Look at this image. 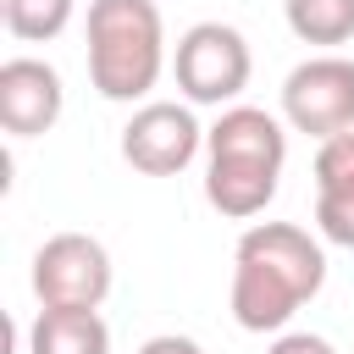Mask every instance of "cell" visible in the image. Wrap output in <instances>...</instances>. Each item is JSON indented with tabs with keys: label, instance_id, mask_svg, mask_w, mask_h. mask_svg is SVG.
<instances>
[{
	"label": "cell",
	"instance_id": "cell-1",
	"mask_svg": "<svg viewBox=\"0 0 354 354\" xmlns=\"http://www.w3.org/2000/svg\"><path fill=\"white\" fill-rule=\"evenodd\" d=\"M326 288V249L293 221H254L232 249V321L282 332Z\"/></svg>",
	"mask_w": 354,
	"mask_h": 354
},
{
	"label": "cell",
	"instance_id": "cell-2",
	"mask_svg": "<svg viewBox=\"0 0 354 354\" xmlns=\"http://www.w3.org/2000/svg\"><path fill=\"white\" fill-rule=\"evenodd\" d=\"M288 133L260 105H227L205 127V199L227 221H249L277 199Z\"/></svg>",
	"mask_w": 354,
	"mask_h": 354
},
{
	"label": "cell",
	"instance_id": "cell-3",
	"mask_svg": "<svg viewBox=\"0 0 354 354\" xmlns=\"http://www.w3.org/2000/svg\"><path fill=\"white\" fill-rule=\"evenodd\" d=\"M166 72V17L155 0H88V83L133 105Z\"/></svg>",
	"mask_w": 354,
	"mask_h": 354
},
{
	"label": "cell",
	"instance_id": "cell-4",
	"mask_svg": "<svg viewBox=\"0 0 354 354\" xmlns=\"http://www.w3.org/2000/svg\"><path fill=\"white\" fill-rule=\"evenodd\" d=\"M171 72L188 105H232L249 88L254 55L232 22H194L171 50Z\"/></svg>",
	"mask_w": 354,
	"mask_h": 354
},
{
	"label": "cell",
	"instance_id": "cell-5",
	"mask_svg": "<svg viewBox=\"0 0 354 354\" xmlns=\"http://www.w3.org/2000/svg\"><path fill=\"white\" fill-rule=\"evenodd\" d=\"M33 293L39 304L61 310H100L111 293V254L88 232H55L33 254Z\"/></svg>",
	"mask_w": 354,
	"mask_h": 354
},
{
	"label": "cell",
	"instance_id": "cell-6",
	"mask_svg": "<svg viewBox=\"0 0 354 354\" xmlns=\"http://www.w3.org/2000/svg\"><path fill=\"white\" fill-rule=\"evenodd\" d=\"M282 116L293 133L337 138L354 127V61L348 55H310L282 83Z\"/></svg>",
	"mask_w": 354,
	"mask_h": 354
},
{
	"label": "cell",
	"instance_id": "cell-7",
	"mask_svg": "<svg viewBox=\"0 0 354 354\" xmlns=\"http://www.w3.org/2000/svg\"><path fill=\"white\" fill-rule=\"evenodd\" d=\"M199 149H205V127L194 105L177 100H144L122 127V160L144 177H177Z\"/></svg>",
	"mask_w": 354,
	"mask_h": 354
},
{
	"label": "cell",
	"instance_id": "cell-8",
	"mask_svg": "<svg viewBox=\"0 0 354 354\" xmlns=\"http://www.w3.org/2000/svg\"><path fill=\"white\" fill-rule=\"evenodd\" d=\"M61 105H66V88H61V72L39 55H11L0 61V127L11 138H39L61 122Z\"/></svg>",
	"mask_w": 354,
	"mask_h": 354
},
{
	"label": "cell",
	"instance_id": "cell-9",
	"mask_svg": "<svg viewBox=\"0 0 354 354\" xmlns=\"http://www.w3.org/2000/svg\"><path fill=\"white\" fill-rule=\"evenodd\" d=\"M315 227L326 243L354 249V127L315 149Z\"/></svg>",
	"mask_w": 354,
	"mask_h": 354
},
{
	"label": "cell",
	"instance_id": "cell-10",
	"mask_svg": "<svg viewBox=\"0 0 354 354\" xmlns=\"http://www.w3.org/2000/svg\"><path fill=\"white\" fill-rule=\"evenodd\" d=\"M28 354H111V326L100 321V310L39 304L28 326Z\"/></svg>",
	"mask_w": 354,
	"mask_h": 354
},
{
	"label": "cell",
	"instance_id": "cell-11",
	"mask_svg": "<svg viewBox=\"0 0 354 354\" xmlns=\"http://www.w3.org/2000/svg\"><path fill=\"white\" fill-rule=\"evenodd\" d=\"M282 17L293 28V39L304 44H348L354 39V0H282Z\"/></svg>",
	"mask_w": 354,
	"mask_h": 354
},
{
	"label": "cell",
	"instance_id": "cell-12",
	"mask_svg": "<svg viewBox=\"0 0 354 354\" xmlns=\"http://www.w3.org/2000/svg\"><path fill=\"white\" fill-rule=\"evenodd\" d=\"M0 17H6V33L22 39V44H44L55 33H66L72 22V0H0Z\"/></svg>",
	"mask_w": 354,
	"mask_h": 354
},
{
	"label": "cell",
	"instance_id": "cell-13",
	"mask_svg": "<svg viewBox=\"0 0 354 354\" xmlns=\"http://www.w3.org/2000/svg\"><path fill=\"white\" fill-rule=\"evenodd\" d=\"M266 354H337V348L326 337H315V332H277V343Z\"/></svg>",
	"mask_w": 354,
	"mask_h": 354
},
{
	"label": "cell",
	"instance_id": "cell-14",
	"mask_svg": "<svg viewBox=\"0 0 354 354\" xmlns=\"http://www.w3.org/2000/svg\"><path fill=\"white\" fill-rule=\"evenodd\" d=\"M138 354H205L194 337H177V332H160V337H149Z\"/></svg>",
	"mask_w": 354,
	"mask_h": 354
}]
</instances>
